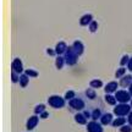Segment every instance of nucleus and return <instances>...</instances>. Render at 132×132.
Segmentation results:
<instances>
[{
	"instance_id": "14",
	"label": "nucleus",
	"mask_w": 132,
	"mask_h": 132,
	"mask_svg": "<svg viewBox=\"0 0 132 132\" xmlns=\"http://www.w3.org/2000/svg\"><path fill=\"white\" fill-rule=\"evenodd\" d=\"M118 83H116V82H109L108 85L105 86V88H104V89H105V93H109V94H110V93H113V92H115V90H116V88H118Z\"/></svg>"
},
{
	"instance_id": "35",
	"label": "nucleus",
	"mask_w": 132,
	"mask_h": 132,
	"mask_svg": "<svg viewBox=\"0 0 132 132\" xmlns=\"http://www.w3.org/2000/svg\"><path fill=\"white\" fill-rule=\"evenodd\" d=\"M127 67H128V70H130V71H132V57L130 59V61H128Z\"/></svg>"
},
{
	"instance_id": "22",
	"label": "nucleus",
	"mask_w": 132,
	"mask_h": 132,
	"mask_svg": "<svg viewBox=\"0 0 132 132\" xmlns=\"http://www.w3.org/2000/svg\"><path fill=\"white\" fill-rule=\"evenodd\" d=\"M43 111H45V105L44 104H39V105H37L34 108V114L36 115H40Z\"/></svg>"
},
{
	"instance_id": "19",
	"label": "nucleus",
	"mask_w": 132,
	"mask_h": 132,
	"mask_svg": "<svg viewBox=\"0 0 132 132\" xmlns=\"http://www.w3.org/2000/svg\"><path fill=\"white\" fill-rule=\"evenodd\" d=\"M102 115H103V114H102V111H100V109H94V110L92 111V116H90V118L93 119L94 121H97L98 119L102 118Z\"/></svg>"
},
{
	"instance_id": "6",
	"label": "nucleus",
	"mask_w": 132,
	"mask_h": 132,
	"mask_svg": "<svg viewBox=\"0 0 132 132\" xmlns=\"http://www.w3.org/2000/svg\"><path fill=\"white\" fill-rule=\"evenodd\" d=\"M87 131L88 132H103V127H102L100 123H98L94 120H92L90 122L87 123Z\"/></svg>"
},
{
	"instance_id": "25",
	"label": "nucleus",
	"mask_w": 132,
	"mask_h": 132,
	"mask_svg": "<svg viewBox=\"0 0 132 132\" xmlns=\"http://www.w3.org/2000/svg\"><path fill=\"white\" fill-rule=\"evenodd\" d=\"M97 29H98V22L97 21H92L89 23V31L92 33H94Z\"/></svg>"
},
{
	"instance_id": "27",
	"label": "nucleus",
	"mask_w": 132,
	"mask_h": 132,
	"mask_svg": "<svg viewBox=\"0 0 132 132\" xmlns=\"http://www.w3.org/2000/svg\"><path fill=\"white\" fill-rule=\"evenodd\" d=\"M11 81H12V83L20 82V76H19V73H16L15 71H12V73H11Z\"/></svg>"
},
{
	"instance_id": "7",
	"label": "nucleus",
	"mask_w": 132,
	"mask_h": 132,
	"mask_svg": "<svg viewBox=\"0 0 132 132\" xmlns=\"http://www.w3.org/2000/svg\"><path fill=\"white\" fill-rule=\"evenodd\" d=\"M11 67H12V71H15V72H16V73H19V75H21V73H22V71H23L22 61L20 60L19 57L14 59V61H12V64H11Z\"/></svg>"
},
{
	"instance_id": "23",
	"label": "nucleus",
	"mask_w": 132,
	"mask_h": 132,
	"mask_svg": "<svg viewBox=\"0 0 132 132\" xmlns=\"http://www.w3.org/2000/svg\"><path fill=\"white\" fill-rule=\"evenodd\" d=\"M86 95H87L89 99H94L95 98L94 88H88V89H86Z\"/></svg>"
},
{
	"instance_id": "16",
	"label": "nucleus",
	"mask_w": 132,
	"mask_h": 132,
	"mask_svg": "<svg viewBox=\"0 0 132 132\" xmlns=\"http://www.w3.org/2000/svg\"><path fill=\"white\" fill-rule=\"evenodd\" d=\"M29 76H27L26 73H21L20 75V86L21 87H26V86L28 85V82H29V78H28Z\"/></svg>"
},
{
	"instance_id": "15",
	"label": "nucleus",
	"mask_w": 132,
	"mask_h": 132,
	"mask_svg": "<svg viewBox=\"0 0 132 132\" xmlns=\"http://www.w3.org/2000/svg\"><path fill=\"white\" fill-rule=\"evenodd\" d=\"M125 123H126V119L123 118V116H119V118H116L113 122H111V126H114V127H119V126H120V127H121Z\"/></svg>"
},
{
	"instance_id": "26",
	"label": "nucleus",
	"mask_w": 132,
	"mask_h": 132,
	"mask_svg": "<svg viewBox=\"0 0 132 132\" xmlns=\"http://www.w3.org/2000/svg\"><path fill=\"white\" fill-rule=\"evenodd\" d=\"M130 59H131V57L128 56V55H123V56H122V59L120 60V65H121V66H123V67H125V66H126V65H127V64H128V61H130Z\"/></svg>"
},
{
	"instance_id": "18",
	"label": "nucleus",
	"mask_w": 132,
	"mask_h": 132,
	"mask_svg": "<svg viewBox=\"0 0 132 132\" xmlns=\"http://www.w3.org/2000/svg\"><path fill=\"white\" fill-rule=\"evenodd\" d=\"M65 64V57L62 56H56V60H55V65H56V69L57 70H61L62 66Z\"/></svg>"
},
{
	"instance_id": "4",
	"label": "nucleus",
	"mask_w": 132,
	"mask_h": 132,
	"mask_svg": "<svg viewBox=\"0 0 132 132\" xmlns=\"http://www.w3.org/2000/svg\"><path fill=\"white\" fill-rule=\"evenodd\" d=\"M115 97H116V100L120 102V103H127V102L131 100L132 95L130 94V92H126L125 89H122V90H118Z\"/></svg>"
},
{
	"instance_id": "5",
	"label": "nucleus",
	"mask_w": 132,
	"mask_h": 132,
	"mask_svg": "<svg viewBox=\"0 0 132 132\" xmlns=\"http://www.w3.org/2000/svg\"><path fill=\"white\" fill-rule=\"evenodd\" d=\"M69 105H70L72 109H75V110H82V109L85 108V102L80 98H73L69 100Z\"/></svg>"
},
{
	"instance_id": "10",
	"label": "nucleus",
	"mask_w": 132,
	"mask_h": 132,
	"mask_svg": "<svg viewBox=\"0 0 132 132\" xmlns=\"http://www.w3.org/2000/svg\"><path fill=\"white\" fill-rule=\"evenodd\" d=\"M72 47L75 49V52L78 54V55H82L83 52H85V47H83V43L80 42V40H75L73 44H72Z\"/></svg>"
},
{
	"instance_id": "28",
	"label": "nucleus",
	"mask_w": 132,
	"mask_h": 132,
	"mask_svg": "<svg viewBox=\"0 0 132 132\" xmlns=\"http://www.w3.org/2000/svg\"><path fill=\"white\" fill-rule=\"evenodd\" d=\"M24 73H26L27 76H29V77H37V76H38V72H37V71L31 70V69L26 70V71H24Z\"/></svg>"
},
{
	"instance_id": "34",
	"label": "nucleus",
	"mask_w": 132,
	"mask_h": 132,
	"mask_svg": "<svg viewBox=\"0 0 132 132\" xmlns=\"http://www.w3.org/2000/svg\"><path fill=\"white\" fill-rule=\"evenodd\" d=\"M83 115L88 119V118H90V116H92V113H89V111H83Z\"/></svg>"
},
{
	"instance_id": "21",
	"label": "nucleus",
	"mask_w": 132,
	"mask_h": 132,
	"mask_svg": "<svg viewBox=\"0 0 132 132\" xmlns=\"http://www.w3.org/2000/svg\"><path fill=\"white\" fill-rule=\"evenodd\" d=\"M89 86H90V88H100L102 86H103V82L100 80H93V81H90L89 82Z\"/></svg>"
},
{
	"instance_id": "17",
	"label": "nucleus",
	"mask_w": 132,
	"mask_h": 132,
	"mask_svg": "<svg viewBox=\"0 0 132 132\" xmlns=\"http://www.w3.org/2000/svg\"><path fill=\"white\" fill-rule=\"evenodd\" d=\"M75 120L77 121L78 123H81V125H86L87 123V118H86L83 114H80V113H77L75 115Z\"/></svg>"
},
{
	"instance_id": "11",
	"label": "nucleus",
	"mask_w": 132,
	"mask_h": 132,
	"mask_svg": "<svg viewBox=\"0 0 132 132\" xmlns=\"http://www.w3.org/2000/svg\"><path fill=\"white\" fill-rule=\"evenodd\" d=\"M67 50V45H66L64 42H59L55 47V53L56 55H61V54H65V52Z\"/></svg>"
},
{
	"instance_id": "33",
	"label": "nucleus",
	"mask_w": 132,
	"mask_h": 132,
	"mask_svg": "<svg viewBox=\"0 0 132 132\" xmlns=\"http://www.w3.org/2000/svg\"><path fill=\"white\" fill-rule=\"evenodd\" d=\"M127 121H128V123L132 126V111L130 114H128V118H127Z\"/></svg>"
},
{
	"instance_id": "30",
	"label": "nucleus",
	"mask_w": 132,
	"mask_h": 132,
	"mask_svg": "<svg viewBox=\"0 0 132 132\" xmlns=\"http://www.w3.org/2000/svg\"><path fill=\"white\" fill-rule=\"evenodd\" d=\"M120 131L121 132H132V126L131 125H123V126H121Z\"/></svg>"
},
{
	"instance_id": "31",
	"label": "nucleus",
	"mask_w": 132,
	"mask_h": 132,
	"mask_svg": "<svg viewBox=\"0 0 132 132\" xmlns=\"http://www.w3.org/2000/svg\"><path fill=\"white\" fill-rule=\"evenodd\" d=\"M47 53L49 54V55H52V56H54V55H56V53L54 52L53 49H47Z\"/></svg>"
},
{
	"instance_id": "1",
	"label": "nucleus",
	"mask_w": 132,
	"mask_h": 132,
	"mask_svg": "<svg viewBox=\"0 0 132 132\" xmlns=\"http://www.w3.org/2000/svg\"><path fill=\"white\" fill-rule=\"evenodd\" d=\"M78 54L75 52L73 47H67V50L65 52V62L67 65H75L78 60Z\"/></svg>"
},
{
	"instance_id": "32",
	"label": "nucleus",
	"mask_w": 132,
	"mask_h": 132,
	"mask_svg": "<svg viewBox=\"0 0 132 132\" xmlns=\"http://www.w3.org/2000/svg\"><path fill=\"white\" fill-rule=\"evenodd\" d=\"M48 116H49V113H47V111H43V113L40 114V118L42 119H47Z\"/></svg>"
},
{
	"instance_id": "20",
	"label": "nucleus",
	"mask_w": 132,
	"mask_h": 132,
	"mask_svg": "<svg viewBox=\"0 0 132 132\" xmlns=\"http://www.w3.org/2000/svg\"><path fill=\"white\" fill-rule=\"evenodd\" d=\"M105 100H106V103H109L110 105H115V104H116V97H115V95H110L109 93H106V95H105Z\"/></svg>"
},
{
	"instance_id": "24",
	"label": "nucleus",
	"mask_w": 132,
	"mask_h": 132,
	"mask_svg": "<svg viewBox=\"0 0 132 132\" xmlns=\"http://www.w3.org/2000/svg\"><path fill=\"white\" fill-rule=\"evenodd\" d=\"M125 73H126V69H125L123 66H121V67H120V69H119V70L116 71L115 76H116V77H120V78H121L122 76H125Z\"/></svg>"
},
{
	"instance_id": "37",
	"label": "nucleus",
	"mask_w": 132,
	"mask_h": 132,
	"mask_svg": "<svg viewBox=\"0 0 132 132\" xmlns=\"http://www.w3.org/2000/svg\"><path fill=\"white\" fill-rule=\"evenodd\" d=\"M131 108H132V100H131Z\"/></svg>"
},
{
	"instance_id": "36",
	"label": "nucleus",
	"mask_w": 132,
	"mask_h": 132,
	"mask_svg": "<svg viewBox=\"0 0 132 132\" xmlns=\"http://www.w3.org/2000/svg\"><path fill=\"white\" fill-rule=\"evenodd\" d=\"M128 92H130V94L132 95V83H131V86L128 87Z\"/></svg>"
},
{
	"instance_id": "13",
	"label": "nucleus",
	"mask_w": 132,
	"mask_h": 132,
	"mask_svg": "<svg viewBox=\"0 0 132 132\" xmlns=\"http://www.w3.org/2000/svg\"><path fill=\"white\" fill-rule=\"evenodd\" d=\"M100 122H102V125H109V123H111L113 122V115L110 113L103 114L102 118H100Z\"/></svg>"
},
{
	"instance_id": "8",
	"label": "nucleus",
	"mask_w": 132,
	"mask_h": 132,
	"mask_svg": "<svg viewBox=\"0 0 132 132\" xmlns=\"http://www.w3.org/2000/svg\"><path fill=\"white\" fill-rule=\"evenodd\" d=\"M132 83V76L131 75H125L120 78V82H119V86L122 87V88H126V87H130Z\"/></svg>"
},
{
	"instance_id": "12",
	"label": "nucleus",
	"mask_w": 132,
	"mask_h": 132,
	"mask_svg": "<svg viewBox=\"0 0 132 132\" xmlns=\"http://www.w3.org/2000/svg\"><path fill=\"white\" fill-rule=\"evenodd\" d=\"M93 21V16L90 14H87V15H83L82 17H81V20H80V24L81 26H89V23Z\"/></svg>"
},
{
	"instance_id": "3",
	"label": "nucleus",
	"mask_w": 132,
	"mask_h": 132,
	"mask_svg": "<svg viewBox=\"0 0 132 132\" xmlns=\"http://www.w3.org/2000/svg\"><path fill=\"white\" fill-rule=\"evenodd\" d=\"M48 103H49V105L52 108L61 109L65 105V99L59 97V95H52V97H49V99H48Z\"/></svg>"
},
{
	"instance_id": "9",
	"label": "nucleus",
	"mask_w": 132,
	"mask_h": 132,
	"mask_svg": "<svg viewBox=\"0 0 132 132\" xmlns=\"http://www.w3.org/2000/svg\"><path fill=\"white\" fill-rule=\"evenodd\" d=\"M38 121H39V118L38 116H32V118H29L28 119V121H27V125H26V127H27V130H33V128L36 127L38 125Z\"/></svg>"
},
{
	"instance_id": "29",
	"label": "nucleus",
	"mask_w": 132,
	"mask_h": 132,
	"mask_svg": "<svg viewBox=\"0 0 132 132\" xmlns=\"http://www.w3.org/2000/svg\"><path fill=\"white\" fill-rule=\"evenodd\" d=\"M75 98V92L73 90H69L65 93V99L66 100H71V99Z\"/></svg>"
},
{
	"instance_id": "2",
	"label": "nucleus",
	"mask_w": 132,
	"mask_h": 132,
	"mask_svg": "<svg viewBox=\"0 0 132 132\" xmlns=\"http://www.w3.org/2000/svg\"><path fill=\"white\" fill-rule=\"evenodd\" d=\"M130 113H131V105H127V103H120L114 109V114L118 116H125Z\"/></svg>"
}]
</instances>
